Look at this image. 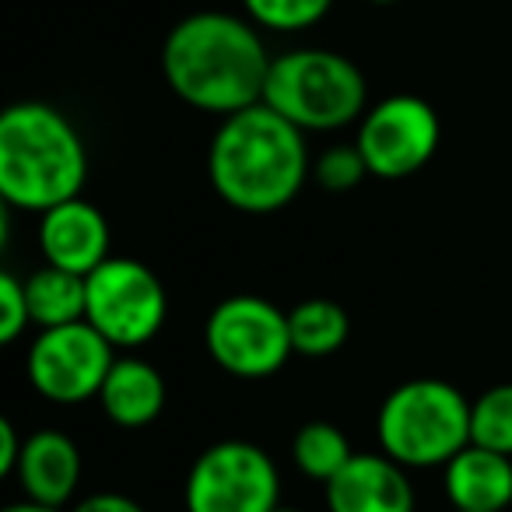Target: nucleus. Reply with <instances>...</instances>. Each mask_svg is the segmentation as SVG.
Listing matches in <instances>:
<instances>
[{
    "label": "nucleus",
    "mask_w": 512,
    "mask_h": 512,
    "mask_svg": "<svg viewBox=\"0 0 512 512\" xmlns=\"http://www.w3.org/2000/svg\"><path fill=\"white\" fill-rule=\"evenodd\" d=\"M204 348L211 362L235 379H271L295 355L288 313L253 292L228 295L211 309Z\"/></svg>",
    "instance_id": "obj_6"
},
{
    "label": "nucleus",
    "mask_w": 512,
    "mask_h": 512,
    "mask_svg": "<svg viewBox=\"0 0 512 512\" xmlns=\"http://www.w3.org/2000/svg\"><path fill=\"white\" fill-rule=\"evenodd\" d=\"M29 295H25V281L15 278L11 271L0 274V341L15 344L18 337L29 330Z\"/></svg>",
    "instance_id": "obj_22"
},
{
    "label": "nucleus",
    "mask_w": 512,
    "mask_h": 512,
    "mask_svg": "<svg viewBox=\"0 0 512 512\" xmlns=\"http://www.w3.org/2000/svg\"><path fill=\"white\" fill-rule=\"evenodd\" d=\"M271 53L246 15L193 11L162 43V78L179 102L211 116H232L264 102Z\"/></svg>",
    "instance_id": "obj_1"
},
{
    "label": "nucleus",
    "mask_w": 512,
    "mask_h": 512,
    "mask_svg": "<svg viewBox=\"0 0 512 512\" xmlns=\"http://www.w3.org/2000/svg\"><path fill=\"white\" fill-rule=\"evenodd\" d=\"M99 407L113 425L144 428L165 407V379L151 362L137 355H123L113 362L106 383L99 390Z\"/></svg>",
    "instance_id": "obj_15"
},
{
    "label": "nucleus",
    "mask_w": 512,
    "mask_h": 512,
    "mask_svg": "<svg viewBox=\"0 0 512 512\" xmlns=\"http://www.w3.org/2000/svg\"><path fill=\"white\" fill-rule=\"evenodd\" d=\"M15 481L25 498L64 509L81 484V449L71 435L57 428H39L25 435L22 460L15 467Z\"/></svg>",
    "instance_id": "obj_13"
},
{
    "label": "nucleus",
    "mask_w": 512,
    "mask_h": 512,
    "mask_svg": "<svg viewBox=\"0 0 512 512\" xmlns=\"http://www.w3.org/2000/svg\"><path fill=\"white\" fill-rule=\"evenodd\" d=\"M274 512H302V509H292V505H278Z\"/></svg>",
    "instance_id": "obj_27"
},
{
    "label": "nucleus",
    "mask_w": 512,
    "mask_h": 512,
    "mask_svg": "<svg viewBox=\"0 0 512 512\" xmlns=\"http://www.w3.org/2000/svg\"><path fill=\"white\" fill-rule=\"evenodd\" d=\"M442 141L439 113L421 95L400 92L372 102L358 120L355 144L376 179H407L435 158Z\"/></svg>",
    "instance_id": "obj_9"
},
{
    "label": "nucleus",
    "mask_w": 512,
    "mask_h": 512,
    "mask_svg": "<svg viewBox=\"0 0 512 512\" xmlns=\"http://www.w3.org/2000/svg\"><path fill=\"white\" fill-rule=\"evenodd\" d=\"M306 130L256 102L221 116L207 144V179L228 207L242 214H278L309 179Z\"/></svg>",
    "instance_id": "obj_2"
},
{
    "label": "nucleus",
    "mask_w": 512,
    "mask_h": 512,
    "mask_svg": "<svg viewBox=\"0 0 512 512\" xmlns=\"http://www.w3.org/2000/svg\"><path fill=\"white\" fill-rule=\"evenodd\" d=\"M334 0H242V11L260 32L299 36L323 22Z\"/></svg>",
    "instance_id": "obj_19"
},
{
    "label": "nucleus",
    "mask_w": 512,
    "mask_h": 512,
    "mask_svg": "<svg viewBox=\"0 0 512 512\" xmlns=\"http://www.w3.org/2000/svg\"><path fill=\"white\" fill-rule=\"evenodd\" d=\"M183 505L186 512H274L281 505L278 463L246 439L214 442L186 474Z\"/></svg>",
    "instance_id": "obj_7"
},
{
    "label": "nucleus",
    "mask_w": 512,
    "mask_h": 512,
    "mask_svg": "<svg viewBox=\"0 0 512 512\" xmlns=\"http://www.w3.org/2000/svg\"><path fill=\"white\" fill-rule=\"evenodd\" d=\"M376 435L400 467H446L470 442V400L446 379H407L379 404Z\"/></svg>",
    "instance_id": "obj_5"
},
{
    "label": "nucleus",
    "mask_w": 512,
    "mask_h": 512,
    "mask_svg": "<svg viewBox=\"0 0 512 512\" xmlns=\"http://www.w3.org/2000/svg\"><path fill=\"white\" fill-rule=\"evenodd\" d=\"M365 176H372L365 155L355 141L351 144H330L320 158L313 162V179L330 193H348L362 183Z\"/></svg>",
    "instance_id": "obj_21"
},
{
    "label": "nucleus",
    "mask_w": 512,
    "mask_h": 512,
    "mask_svg": "<svg viewBox=\"0 0 512 512\" xmlns=\"http://www.w3.org/2000/svg\"><path fill=\"white\" fill-rule=\"evenodd\" d=\"M88 148L57 106L39 99L11 102L0 113V197L18 211L43 214L81 197Z\"/></svg>",
    "instance_id": "obj_3"
},
{
    "label": "nucleus",
    "mask_w": 512,
    "mask_h": 512,
    "mask_svg": "<svg viewBox=\"0 0 512 512\" xmlns=\"http://www.w3.org/2000/svg\"><path fill=\"white\" fill-rule=\"evenodd\" d=\"M330 512H414V488L407 467L393 456L355 453L341 474L323 484Z\"/></svg>",
    "instance_id": "obj_12"
},
{
    "label": "nucleus",
    "mask_w": 512,
    "mask_h": 512,
    "mask_svg": "<svg viewBox=\"0 0 512 512\" xmlns=\"http://www.w3.org/2000/svg\"><path fill=\"white\" fill-rule=\"evenodd\" d=\"M29 313L39 330L81 323L88 316V278L85 274L64 271V267L43 264L36 274L25 278Z\"/></svg>",
    "instance_id": "obj_16"
},
{
    "label": "nucleus",
    "mask_w": 512,
    "mask_h": 512,
    "mask_svg": "<svg viewBox=\"0 0 512 512\" xmlns=\"http://www.w3.org/2000/svg\"><path fill=\"white\" fill-rule=\"evenodd\" d=\"M355 456L344 428H337L334 421H306L292 439V460L313 481L327 484L334 474H341L344 463Z\"/></svg>",
    "instance_id": "obj_18"
},
{
    "label": "nucleus",
    "mask_w": 512,
    "mask_h": 512,
    "mask_svg": "<svg viewBox=\"0 0 512 512\" xmlns=\"http://www.w3.org/2000/svg\"><path fill=\"white\" fill-rule=\"evenodd\" d=\"M85 320L113 348H141L169 320V295L148 264L134 256H109L88 274Z\"/></svg>",
    "instance_id": "obj_8"
},
{
    "label": "nucleus",
    "mask_w": 512,
    "mask_h": 512,
    "mask_svg": "<svg viewBox=\"0 0 512 512\" xmlns=\"http://www.w3.org/2000/svg\"><path fill=\"white\" fill-rule=\"evenodd\" d=\"M113 351V344L88 320L39 330L29 358H25L29 383L36 386L39 397L53 400V404H85V400L99 397L116 362Z\"/></svg>",
    "instance_id": "obj_10"
},
{
    "label": "nucleus",
    "mask_w": 512,
    "mask_h": 512,
    "mask_svg": "<svg viewBox=\"0 0 512 512\" xmlns=\"http://www.w3.org/2000/svg\"><path fill=\"white\" fill-rule=\"evenodd\" d=\"M369 4H379V8H390V4H400V0H369Z\"/></svg>",
    "instance_id": "obj_26"
},
{
    "label": "nucleus",
    "mask_w": 512,
    "mask_h": 512,
    "mask_svg": "<svg viewBox=\"0 0 512 512\" xmlns=\"http://www.w3.org/2000/svg\"><path fill=\"white\" fill-rule=\"evenodd\" d=\"M288 334H292L295 355L330 358L348 344L351 320L334 299H306L288 309Z\"/></svg>",
    "instance_id": "obj_17"
},
{
    "label": "nucleus",
    "mask_w": 512,
    "mask_h": 512,
    "mask_svg": "<svg viewBox=\"0 0 512 512\" xmlns=\"http://www.w3.org/2000/svg\"><path fill=\"white\" fill-rule=\"evenodd\" d=\"M453 512H491V509H453Z\"/></svg>",
    "instance_id": "obj_28"
},
{
    "label": "nucleus",
    "mask_w": 512,
    "mask_h": 512,
    "mask_svg": "<svg viewBox=\"0 0 512 512\" xmlns=\"http://www.w3.org/2000/svg\"><path fill=\"white\" fill-rule=\"evenodd\" d=\"M25 435L15 428V421H0V477H15V467L22 460Z\"/></svg>",
    "instance_id": "obj_24"
},
{
    "label": "nucleus",
    "mask_w": 512,
    "mask_h": 512,
    "mask_svg": "<svg viewBox=\"0 0 512 512\" xmlns=\"http://www.w3.org/2000/svg\"><path fill=\"white\" fill-rule=\"evenodd\" d=\"M470 442L512 456V383H498L470 400Z\"/></svg>",
    "instance_id": "obj_20"
},
{
    "label": "nucleus",
    "mask_w": 512,
    "mask_h": 512,
    "mask_svg": "<svg viewBox=\"0 0 512 512\" xmlns=\"http://www.w3.org/2000/svg\"><path fill=\"white\" fill-rule=\"evenodd\" d=\"M264 102L306 134H330L365 116L369 81L344 53L299 46L271 60Z\"/></svg>",
    "instance_id": "obj_4"
},
{
    "label": "nucleus",
    "mask_w": 512,
    "mask_h": 512,
    "mask_svg": "<svg viewBox=\"0 0 512 512\" xmlns=\"http://www.w3.org/2000/svg\"><path fill=\"white\" fill-rule=\"evenodd\" d=\"M4 512H60L57 505H43V502H32V498H22L15 505H4Z\"/></svg>",
    "instance_id": "obj_25"
},
{
    "label": "nucleus",
    "mask_w": 512,
    "mask_h": 512,
    "mask_svg": "<svg viewBox=\"0 0 512 512\" xmlns=\"http://www.w3.org/2000/svg\"><path fill=\"white\" fill-rule=\"evenodd\" d=\"M109 221L85 197H71L64 204L39 214V253L46 264L74 274H92L109 256Z\"/></svg>",
    "instance_id": "obj_11"
},
{
    "label": "nucleus",
    "mask_w": 512,
    "mask_h": 512,
    "mask_svg": "<svg viewBox=\"0 0 512 512\" xmlns=\"http://www.w3.org/2000/svg\"><path fill=\"white\" fill-rule=\"evenodd\" d=\"M71 512H148L137 498L123 495V491H95V495L81 498Z\"/></svg>",
    "instance_id": "obj_23"
},
{
    "label": "nucleus",
    "mask_w": 512,
    "mask_h": 512,
    "mask_svg": "<svg viewBox=\"0 0 512 512\" xmlns=\"http://www.w3.org/2000/svg\"><path fill=\"white\" fill-rule=\"evenodd\" d=\"M442 488L453 509L505 512L512 505V456L467 442L442 467Z\"/></svg>",
    "instance_id": "obj_14"
}]
</instances>
